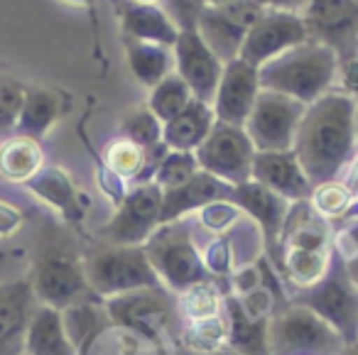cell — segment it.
I'll list each match as a JSON object with an SVG mask.
<instances>
[{"label":"cell","mask_w":358,"mask_h":355,"mask_svg":"<svg viewBox=\"0 0 358 355\" xmlns=\"http://www.w3.org/2000/svg\"><path fill=\"white\" fill-rule=\"evenodd\" d=\"M206 8V0H164V13L172 17L179 30L196 27L201 10Z\"/></svg>","instance_id":"obj_39"},{"label":"cell","mask_w":358,"mask_h":355,"mask_svg":"<svg viewBox=\"0 0 358 355\" xmlns=\"http://www.w3.org/2000/svg\"><path fill=\"white\" fill-rule=\"evenodd\" d=\"M133 3H138V6H157L159 0H133Z\"/></svg>","instance_id":"obj_47"},{"label":"cell","mask_w":358,"mask_h":355,"mask_svg":"<svg viewBox=\"0 0 358 355\" xmlns=\"http://www.w3.org/2000/svg\"><path fill=\"white\" fill-rule=\"evenodd\" d=\"M201 262H204V270L209 277L216 280H229L236 272V255L231 240L226 236H216L214 240L206 242V247L201 250Z\"/></svg>","instance_id":"obj_37"},{"label":"cell","mask_w":358,"mask_h":355,"mask_svg":"<svg viewBox=\"0 0 358 355\" xmlns=\"http://www.w3.org/2000/svg\"><path fill=\"white\" fill-rule=\"evenodd\" d=\"M196 172H199V162H196L194 152H174V150H167V154L159 159L157 169L152 174V184H157L162 191H172V189L189 182Z\"/></svg>","instance_id":"obj_34"},{"label":"cell","mask_w":358,"mask_h":355,"mask_svg":"<svg viewBox=\"0 0 358 355\" xmlns=\"http://www.w3.org/2000/svg\"><path fill=\"white\" fill-rule=\"evenodd\" d=\"M199 169L221 179L229 187H241L253 177L255 147L248 133L238 125L216 120L211 133L194 152Z\"/></svg>","instance_id":"obj_10"},{"label":"cell","mask_w":358,"mask_h":355,"mask_svg":"<svg viewBox=\"0 0 358 355\" xmlns=\"http://www.w3.org/2000/svg\"><path fill=\"white\" fill-rule=\"evenodd\" d=\"M231 191H234V187H229V184H224L221 179L211 177V174L199 169L187 184L172 189V191H162V216H159V226H162V223L182 221L187 213L201 211V208L209 206V203L231 198Z\"/></svg>","instance_id":"obj_20"},{"label":"cell","mask_w":358,"mask_h":355,"mask_svg":"<svg viewBox=\"0 0 358 355\" xmlns=\"http://www.w3.org/2000/svg\"><path fill=\"white\" fill-rule=\"evenodd\" d=\"M341 257H343V267H346L348 280H351V284L358 289V252H346V255L341 252Z\"/></svg>","instance_id":"obj_43"},{"label":"cell","mask_w":358,"mask_h":355,"mask_svg":"<svg viewBox=\"0 0 358 355\" xmlns=\"http://www.w3.org/2000/svg\"><path fill=\"white\" fill-rule=\"evenodd\" d=\"M40 301L27 280L0 284V355H25L27 331Z\"/></svg>","instance_id":"obj_16"},{"label":"cell","mask_w":358,"mask_h":355,"mask_svg":"<svg viewBox=\"0 0 358 355\" xmlns=\"http://www.w3.org/2000/svg\"><path fill=\"white\" fill-rule=\"evenodd\" d=\"M358 150V101L334 89L307 106L294 154L312 187L336 182Z\"/></svg>","instance_id":"obj_1"},{"label":"cell","mask_w":358,"mask_h":355,"mask_svg":"<svg viewBox=\"0 0 358 355\" xmlns=\"http://www.w3.org/2000/svg\"><path fill=\"white\" fill-rule=\"evenodd\" d=\"M192 101H194V96H192L189 86L172 71L167 79H162L155 89H150L148 108L152 110L155 118L164 125L167 120H172L174 115L182 113Z\"/></svg>","instance_id":"obj_32"},{"label":"cell","mask_w":358,"mask_h":355,"mask_svg":"<svg viewBox=\"0 0 358 355\" xmlns=\"http://www.w3.org/2000/svg\"><path fill=\"white\" fill-rule=\"evenodd\" d=\"M162 216V189L157 184H135L115 213L99 228V240L110 245L143 247L148 238L159 228Z\"/></svg>","instance_id":"obj_9"},{"label":"cell","mask_w":358,"mask_h":355,"mask_svg":"<svg viewBox=\"0 0 358 355\" xmlns=\"http://www.w3.org/2000/svg\"><path fill=\"white\" fill-rule=\"evenodd\" d=\"M356 3H358V0H356Z\"/></svg>","instance_id":"obj_49"},{"label":"cell","mask_w":358,"mask_h":355,"mask_svg":"<svg viewBox=\"0 0 358 355\" xmlns=\"http://www.w3.org/2000/svg\"><path fill=\"white\" fill-rule=\"evenodd\" d=\"M304 113L307 106L299 101L260 89L243 130L248 133L255 152H289L294 150Z\"/></svg>","instance_id":"obj_8"},{"label":"cell","mask_w":358,"mask_h":355,"mask_svg":"<svg viewBox=\"0 0 358 355\" xmlns=\"http://www.w3.org/2000/svg\"><path fill=\"white\" fill-rule=\"evenodd\" d=\"M292 301L322 316L329 326L338 331L346 345L358 343V289L348 280L338 250H334V260L327 275L317 284L294 291Z\"/></svg>","instance_id":"obj_7"},{"label":"cell","mask_w":358,"mask_h":355,"mask_svg":"<svg viewBox=\"0 0 358 355\" xmlns=\"http://www.w3.org/2000/svg\"><path fill=\"white\" fill-rule=\"evenodd\" d=\"M226 316H229V348L241 355H270L268 324L245 316L238 299L226 294Z\"/></svg>","instance_id":"obj_26"},{"label":"cell","mask_w":358,"mask_h":355,"mask_svg":"<svg viewBox=\"0 0 358 355\" xmlns=\"http://www.w3.org/2000/svg\"><path fill=\"white\" fill-rule=\"evenodd\" d=\"M27 187L64 216L66 223H81L89 211V196L74 184V179L59 167H47Z\"/></svg>","instance_id":"obj_22"},{"label":"cell","mask_w":358,"mask_h":355,"mask_svg":"<svg viewBox=\"0 0 358 355\" xmlns=\"http://www.w3.org/2000/svg\"><path fill=\"white\" fill-rule=\"evenodd\" d=\"M30 282L37 301L50 309L66 311L81 304H103L89 287L81 255L66 247H50L40 252Z\"/></svg>","instance_id":"obj_4"},{"label":"cell","mask_w":358,"mask_h":355,"mask_svg":"<svg viewBox=\"0 0 358 355\" xmlns=\"http://www.w3.org/2000/svg\"><path fill=\"white\" fill-rule=\"evenodd\" d=\"M89 287L101 301L110 296L128 294L140 289H157L162 287L157 272L152 270L145 247L110 245L101 242L81 255Z\"/></svg>","instance_id":"obj_3"},{"label":"cell","mask_w":358,"mask_h":355,"mask_svg":"<svg viewBox=\"0 0 358 355\" xmlns=\"http://www.w3.org/2000/svg\"><path fill=\"white\" fill-rule=\"evenodd\" d=\"M120 138H128L130 143L140 145L143 150H155L162 143V123L152 115L148 106L130 108L120 120Z\"/></svg>","instance_id":"obj_33"},{"label":"cell","mask_w":358,"mask_h":355,"mask_svg":"<svg viewBox=\"0 0 358 355\" xmlns=\"http://www.w3.org/2000/svg\"><path fill=\"white\" fill-rule=\"evenodd\" d=\"M143 247L162 287L172 294H179L201 280H209L194 236L179 221L162 223Z\"/></svg>","instance_id":"obj_6"},{"label":"cell","mask_w":358,"mask_h":355,"mask_svg":"<svg viewBox=\"0 0 358 355\" xmlns=\"http://www.w3.org/2000/svg\"><path fill=\"white\" fill-rule=\"evenodd\" d=\"M103 309L113 326L143 335H157L169 326L177 311V301L172 299V291L157 287V289H140L110 296L103 301Z\"/></svg>","instance_id":"obj_13"},{"label":"cell","mask_w":358,"mask_h":355,"mask_svg":"<svg viewBox=\"0 0 358 355\" xmlns=\"http://www.w3.org/2000/svg\"><path fill=\"white\" fill-rule=\"evenodd\" d=\"M182 350L192 355H211L229 348V316L226 311L214 319L187 321L179 333Z\"/></svg>","instance_id":"obj_30"},{"label":"cell","mask_w":358,"mask_h":355,"mask_svg":"<svg viewBox=\"0 0 358 355\" xmlns=\"http://www.w3.org/2000/svg\"><path fill=\"white\" fill-rule=\"evenodd\" d=\"M336 91L351 96L358 101V57L346 59L338 64V76H336Z\"/></svg>","instance_id":"obj_40"},{"label":"cell","mask_w":358,"mask_h":355,"mask_svg":"<svg viewBox=\"0 0 358 355\" xmlns=\"http://www.w3.org/2000/svg\"><path fill=\"white\" fill-rule=\"evenodd\" d=\"M346 238L351 242V252H358V218L351 223V228L346 231Z\"/></svg>","instance_id":"obj_44"},{"label":"cell","mask_w":358,"mask_h":355,"mask_svg":"<svg viewBox=\"0 0 358 355\" xmlns=\"http://www.w3.org/2000/svg\"><path fill=\"white\" fill-rule=\"evenodd\" d=\"M174 57V74L189 86L192 96L196 101H204L211 106L214 94L219 89L221 74H224V61L204 45L196 27L179 30V37L172 47Z\"/></svg>","instance_id":"obj_15"},{"label":"cell","mask_w":358,"mask_h":355,"mask_svg":"<svg viewBox=\"0 0 358 355\" xmlns=\"http://www.w3.org/2000/svg\"><path fill=\"white\" fill-rule=\"evenodd\" d=\"M265 13L255 0H231L224 6H206L196 20V32L204 45L224 64L238 59L248 30Z\"/></svg>","instance_id":"obj_12"},{"label":"cell","mask_w":358,"mask_h":355,"mask_svg":"<svg viewBox=\"0 0 358 355\" xmlns=\"http://www.w3.org/2000/svg\"><path fill=\"white\" fill-rule=\"evenodd\" d=\"M224 3H231V0H206V6H224Z\"/></svg>","instance_id":"obj_48"},{"label":"cell","mask_w":358,"mask_h":355,"mask_svg":"<svg viewBox=\"0 0 358 355\" xmlns=\"http://www.w3.org/2000/svg\"><path fill=\"white\" fill-rule=\"evenodd\" d=\"M307 40L331 50L338 61L358 57L356 0H307L299 10Z\"/></svg>","instance_id":"obj_11"},{"label":"cell","mask_w":358,"mask_h":355,"mask_svg":"<svg viewBox=\"0 0 358 355\" xmlns=\"http://www.w3.org/2000/svg\"><path fill=\"white\" fill-rule=\"evenodd\" d=\"M341 355H358V343L346 345V348H343V353H341Z\"/></svg>","instance_id":"obj_46"},{"label":"cell","mask_w":358,"mask_h":355,"mask_svg":"<svg viewBox=\"0 0 358 355\" xmlns=\"http://www.w3.org/2000/svg\"><path fill=\"white\" fill-rule=\"evenodd\" d=\"M216 123L214 108L204 101H192L179 115L162 125V143L174 152H196Z\"/></svg>","instance_id":"obj_23"},{"label":"cell","mask_w":358,"mask_h":355,"mask_svg":"<svg viewBox=\"0 0 358 355\" xmlns=\"http://www.w3.org/2000/svg\"><path fill=\"white\" fill-rule=\"evenodd\" d=\"M229 201H234L236 206L241 208V213H248V216L258 223L265 245H268L270 250L280 245V238H282L289 208H292V203H289L287 198L278 196L275 191L265 189L263 184L250 179V182L241 184V187H234Z\"/></svg>","instance_id":"obj_18"},{"label":"cell","mask_w":358,"mask_h":355,"mask_svg":"<svg viewBox=\"0 0 358 355\" xmlns=\"http://www.w3.org/2000/svg\"><path fill=\"white\" fill-rule=\"evenodd\" d=\"M125 57L133 76L148 89H155L162 79H167L174 71V57L167 47L152 45V42H138L123 37Z\"/></svg>","instance_id":"obj_27"},{"label":"cell","mask_w":358,"mask_h":355,"mask_svg":"<svg viewBox=\"0 0 358 355\" xmlns=\"http://www.w3.org/2000/svg\"><path fill=\"white\" fill-rule=\"evenodd\" d=\"M25 355H27V353H25Z\"/></svg>","instance_id":"obj_50"},{"label":"cell","mask_w":358,"mask_h":355,"mask_svg":"<svg viewBox=\"0 0 358 355\" xmlns=\"http://www.w3.org/2000/svg\"><path fill=\"white\" fill-rule=\"evenodd\" d=\"M118 17L120 32L128 40L152 42V45L172 50L179 37V27L159 6H138L133 0H120Z\"/></svg>","instance_id":"obj_21"},{"label":"cell","mask_w":358,"mask_h":355,"mask_svg":"<svg viewBox=\"0 0 358 355\" xmlns=\"http://www.w3.org/2000/svg\"><path fill=\"white\" fill-rule=\"evenodd\" d=\"M268 343L270 355H341L346 348L334 326L294 301L270 319Z\"/></svg>","instance_id":"obj_5"},{"label":"cell","mask_w":358,"mask_h":355,"mask_svg":"<svg viewBox=\"0 0 358 355\" xmlns=\"http://www.w3.org/2000/svg\"><path fill=\"white\" fill-rule=\"evenodd\" d=\"M27 355H79V348L71 340L64 326L62 311L42 306L32 316L30 331H27Z\"/></svg>","instance_id":"obj_25"},{"label":"cell","mask_w":358,"mask_h":355,"mask_svg":"<svg viewBox=\"0 0 358 355\" xmlns=\"http://www.w3.org/2000/svg\"><path fill=\"white\" fill-rule=\"evenodd\" d=\"M20 223H22V213L17 208L0 201V236H10L13 231H17Z\"/></svg>","instance_id":"obj_41"},{"label":"cell","mask_w":358,"mask_h":355,"mask_svg":"<svg viewBox=\"0 0 358 355\" xmlns=\"http://www.w3.org/2000/svg\"><path fill=\"white\" fill-rule=\"evenodd\" d=\"M258 6H263L265 10H289V13H299L304 8L307 0H255Z\"/></svg>","instance_id":"obj_42"},{"label":"cell","mask_w":358,"mask_h":355,"mask_svg":"<svg viewBox=\"0 0 358 355\" xmlns=\"http://www.w3.org/2000/svg\"><path fill=\"white\" fill-rule=\"evenodd\" d=\"M338 57L317 42H302L258 69L260 89L312 106L336 89Z\"/></svg>","instance_id":"obj_2"},{"label":"cell","mask_w":358,"mask_h":355,"mask_svg":"<svg viewBox=\"0 0 358 355\" xmlns=\"http://www.w3.org/2000/svg\"><path fill=\"white\" fill-rule=\"evenodd\" d=\"M334 260V250H285L282 267L285 277L299 289L317 284L329 272Z\"/></svg>","instance_id":"obj_31"},{"label":"cell","mask_w":358,"mask_h":355,"mask_svg":"<svg viewBox=\"0 0 358 355\" xmlns=\"http://www.w3.org/2000/svg\"><path fill=\"white\" fill-rule=\"evenodd\" d=\"M238 218H241V208L236 206L234 201H229V198H224V201H214V203H209V206H204L199 211L201 226H204L206 231H211V233L229 231V228L234 226Z\"/></svg>","instance_id":"obj_38"},{"label":"cell","mask_w":358,"mask_h":355,"mask_svg":"<svg viewBox=\"0 0 358 355\" xmlns=\"http://www.w3.org/2000/svg\"><path fill=\"white\" fill-rule=\"evenodd\" d=\"M250 179L263 184L278 196L287 198L289 203L309 201L314 191L294 150H289V152H255L253 177Z\"/></svg>","instance_id":"obj_19"},{"label":"cell","mask_w":358,"mask_h":355,"mask_svg":"<svg viewBox=\"0 0 358 355\" xmlns=\"http://www.w3.org/2000/svg\"><path fill=\"white\" fill-rule=\"evenodd\" d=\"M182 355H192V353H185V350H182ZM211 355H241V353H236V350H231V348H224V350H219V353H211Z\"/></svg>","instance_id":"obj_45"},{"label":"cell","mask_w":358,"mask_h":355,"mask_svg":"<svg viewBox=\"0 0 358 355\" xmlns=\"http://www.w3.org/2000/svg\"><path fill=\"white\" fill-rule=\"evenodd\" d=\"M258 94L260 76L255 66L245 64L243 59H234L229 64H224L219 89H216L214 101H211L216 120L243 128L255 101H258Z\"/></svg>","instance_id":"obj_17"},{"label":"cell","mask_w":358,"mask_h":355,"mask_svg":"<svg viewBox=\"0 0 358 355\" xmlns=\"http://www.w3.org/2000/svg\"><path fill=\"white\" fill-rule=\"evenodd\" d=\"M309 206L319 218L329 221V218H338L343 213L351 211L353 206V191L338 182L319 184L314 187L312 196H309Z\"/></svg>","instance_id":"obj_35"},{"label":"cell","mask_w":358,"mask_h":355,"mask_svg":"<svg viewBox=\"0 0 358 355\" xmlns=\"http://www.w3.org/2000/svg\"><path fill=\"white\" fill-rule=\"evenodd\" d=\"M25 94L27 86H22L20 81L13 76H0V140L15 135L25 106Z\"/></svg>","instance_id":"obj_36"},{"label":"cell","mask_w":358,"mask_h":355,"mask_svg":"<svg viewBox=\"0 0 358 355\" xmlns=\"http://www.w3.org/2000/svg\"><path fill=\"white\" fill-rule=\"evenodd\" d=\"M174 301H177V314L182 316L185 324L214 319L226 311V291L214 280H201L187 287L179 294H174Z\"/></svg>","instance_id":"obj_29"},{"label":"cell","mask_w":358,"mask_h":355,"mask_svg":"<svg viewBox=\"0 0 358 355\" xmlns=\"http://www.w3.org/2000/svg\"><path fill=\"white\" fill-rule=\"evenodd\" d=\"M62 115V99L59 94L40 86H27L25 106H22L20 123H17V135L42 140L57 125Z\"/></svg>","instance_id":"obj_28"},{"label":"cell","mask_w":358,"mask_h":355,"mask_svg":"<svg viewBox=\"0 0 358 355\" xmlns=\"http://www.w3.org/2000/svg\"><path fill=\"white\" fill-rule=\"evenodd\" d=\"M302 42H307V30H304L299 13L265 10L260 15V20L245 35L238 59L260 69L263 64H268L275 57L285 55V52L302 45Z\"/></svg>","instance_id":"obj_14"},{"label":"cell","mask_w":358,"mask_h":355,"mask_svg":"<svg viewBox=\"0 0 358 355\" xmlns=\"http://www.w3.org/2000/svg\"><path fill=\"white\" fill-rule=\"evenodd\" d=\"M45 169V150L40 140L10 135L0 140V177L13 184H30Z\"/></svg>","instance_id":"obj_24"}]
</instances>
